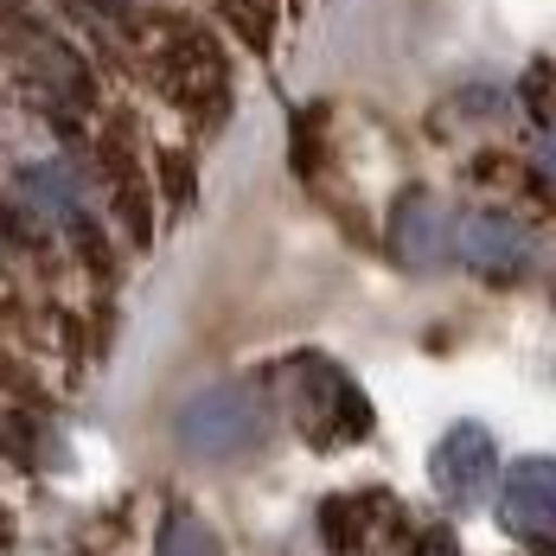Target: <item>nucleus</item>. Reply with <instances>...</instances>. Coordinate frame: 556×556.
Masks as SVG:
<instances>
[{
	"label": "nucleus",
	"instance_id": "nucleus-1",
	"mask_svg": "<svg viewBox=\"0 0 556 556\" xmlns=\"http://www.w3.org/2000/svg\"><path fill=\"white\" fill-rule=\"evenodd\" d=\"M148 71H154V84H161L186 115H199L205 128L224 122V110H230V58H224V46L205 26L167 20V26L154 33V46H148Z\"/></svg>",
	"mask_w": 556,
	"mask_h": 556
},
{
	"label": "nucleus",
	"instance_id": "nucleus-2",
	"mask_svg": "<svg viewBox=\"0 0 556 556\" xmlns=\"http://www.w3.org/2000/svg\"><path fill=\"white\" fill-rule=\"evenodd\" d=\"M288 390H294V422L307 429L314 447H352L371 435V403L345 365L301 352V358H288Z\"/></svg>",
	"mask_w": 556,
	"mask_h": 556
},
{
	"label": "nucleus",
	"instance_id": "nucleus-3",
	"mask_svg": "<svg viewBox=\"0 0 556 556\" xmlns=\"http://www.w3.org/2000/svg\"><path fill=\"white\" fill-rule=\"evenodd\" d=\"M20 218L46 237H71L84 250L103 256V230H97V199H90V179L77 161H33L20 167Z\"/></svg>",
	"mask_w": 556,
	"mask_h": 556
},
{
	"label": "nucleus",
	"instance_id": "nucleus-4",
	"mask_svg": "<svg viewBox=\"0 0 556 556\" xmlns=\"http://www.w3.org/2000/svg\"><path fill=\"white\" fill-rule=\"evenodd\" d=\"M173 429H179V442L192 447V454L230 460V454L263 442V403L243 384H212V390H199V396L179 403V422Z\"/></svg>",
	"mask_w": 556,
	"mask_h": 556
},
{
	"label": "nucleus",
	"instance_id": "nucleus-5",
	"mask_svg": "<svg viewBox=\"0 0 556 556\" xmlns=\"http://www.w3.org/2000/svg\"><path fill=\"white\" fill-rule=\"evenodd\" d=\"M493 473H500V447H493V435L480 422H454L442 442H435V454H429V480H435V493L447 505L486 500Z\"/></svg>",
	"mask_w": 556,
	"mask_h": 556
},
{
	"label": "nucleus",
	"instance_id": "nucleus-6",
	"mask_svg": "<svg viewBox=\"0 0 556 556\" xmlns=\"http://www.w3.org/2000/svg\"><path fill=\"white\" fill-rule=\"evenodd\" d=\"M454 212H447L435 192H403L396 212H390V250L403 269H442L454 256Z\"/></svg>",
	"mask_w": 556,
	"mask_h": 556
},
{
	"label": "nucleus",
	"instance_id": "nucleus-7",
	"mask_svg": "<svg viewBox=\"0 0 556 556\" xmlns=\"http://www.w3.org/2000/svg\"><path fill=\"white\" fill-rule=\"evenodd\" d=\"M500 518L518 538H556V460L551 454H525L505 467L500 486Z\"/></svg>",
	"mask_w": 556,
	"mask_h": 556
},
{
	"label": "nucleus",
	"instance_id": "nucleus-8",
	"mask_svg": "<svg viewBox=\"0 0 556 556\" xmlns=\"http://www.w3.org/2000/svg\"><path fill=\"white\" fill-rule=\"evenodd\" d=\"M454 256L486 269V276H505V269H525L531 263V230L511 224L505 212H460L454 224Z\"/></svg>",
	"mask_w": 556,
	"mask_h": 556
},
{
	"label": "nucleus",
	"instance_id": "nucleus-9",
	"mask_svg": "<svg viewBox=\"0 0 556 556\" xmlns=\"http://www.w3.org/2000/svg\"><path fill=\"white\" fill-rule=\"evenodd\" d=\"M154 556H224V551H218V531L199 511H167V525L154 538Z\"/></svg>",
	"mask_w": 556,
	"mask_h": 556
},
{
	"label": "nucleus",
	"instance_id": "nucleus-10",
	"mask_svg": "<svg viewBox=\"0 0 556 556\" xmlns=\"http://www.w3.org/2000/svg\"><path fill=\"white\" fill-rule=\"evenodd\" d=\"M224 20L243 33L250 52H269V39H276V0H224Z\"/></svg>",
	"mask_w": 556,
	"mask_h": 556
},
{
	"label": "nucleus",
	"instance_id": "nucleus-11",
	"mask_svg": "<svg viewBox=\"0 0 556 556\" xmlns=\"http://www.w3.org/2000/svg\"><path fill=\"white\" fill-rule=\"evenodd\" d=\"M409 556H460V544H454L447 531H429V538H416V551Z\"/></svg>",
	"mask_w": 556,
	"mask_h": 556
},
{
	"label": "nucleus",
	"instance_id": "nucleus-12",
	"mask_svg": "<svg viewBox=\"0 0 556 556\" xmlns=\"http://www.w3.org/2000/svg\"><path fill=\"white\" fill-rule=\"evenodd\" d=\"M538 161H544V173H551V179H556V128H551V135H544V154H538Z\"/></svg>",
	"mask_w": 556,
	"mask_h": 556
},
{
	"label": "nucleus",
	"instance_id": "nucleus-13",
	"mask_svg": "<svg viewBox=\"0 0 556 556\" xmlns=\"http://www.w3.org/2000/svg\"><path fill=\"white\" fill-rule=\"evenodd\" d=\"M0 544H7V511H0Z\"/></svg>",
	"mask_w": 556,
	"mask_h": 556
}]
</instances>
